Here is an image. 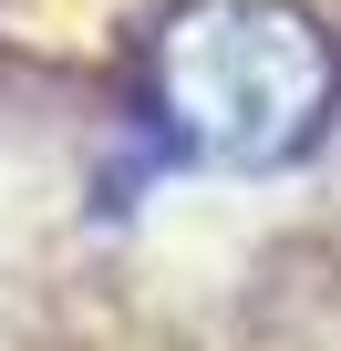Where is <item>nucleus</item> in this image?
I'll return each mask as SVG.
<instances>
[{"label": "nucleus", "instance_id": "f257e3e1", "mask_svg": "<svg viewBox=\"0 0 341 351\" xmlns=\"http://www.w3.org/2000/svg\"><path fill=\"white\" fill-rule=\"evenodd\" d=\"M155 104L217 165H279L331 114V42L290 0H187L155 32Z\"/></svg>", "mask_w": 341, "mask_h": 351}]
</instances>
